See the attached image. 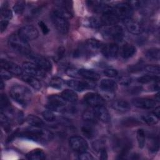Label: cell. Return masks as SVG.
<instances>
[{
  "label": "cell",
  "instance_id": "obj_31",
  "mask_svg": "<svg viewBox=\"0 0 160 160\" xmlns=\"http://www.w3.org/2000/svg\"><path fill=\"white\" fill-rule=\"evenodd\" d=\"M145 55L150 60L159 61L160 56L159 49L157 48H150L146 51Z\"/></svg>",
  "mask_w": 160,
  "mask_h": 160
},
{
  "label": "cell",
  "instance_id": "obj_53",
  "mask_svg": "<svg viewBox=\"0 0 160 160\" xmlns=\"http://www.w3.org/2000/svg\"><path fill=\"white\" fill-rule=\"evenodd\" d=\"M153 114H154L158 118H159V107H157L155 108L154 111L153 112Z\"/></svg>",
  "mask_w": 160,
  "mask_h": 160
},
{
  "label": "cell",
  "instance_id": "obj_42",
  "mask_svg": "<svg viewBox=\"0 0 160 160\" xmlns=\"http://www.w3.org/2000/svg\"><path fill=\"white\" fill-rule=\"evenodd\" d=\"M143 70L147 71L152 74H159V66L155 65H145L143 67Z\"/></svg>",
  "mask_w": 160,
  "mask_h": 160
},
{
  "label": "cell",
  "instance_id": "obj_24",
  "mask_svg": "<svg viewBox=\"0 0 160 160\" xmlns=\"http://www.w3.org/2000/svg\"><path fill=\"white\" fill-rule=\"evenodd\" d=\"M136 52V47L131 44H124L121 49V56L124 59H128L132 57Z\"/></svg>",
  "mask_w": 160,
  "mask_h": 160
},
{
  "label": "cell",
  "instance_id": "obj_30",
  "mask_svg": "<svg viewBox=\"0 0 160 160\" xmlns=\"http://www.w3.org/2000/svg\"><path fill=\"white\" fill-rule=\"evenodd\" d=\"M84 24L86 26H88V27L94 28V29H98L101 28L102 23L101 19L97 17H90L85 20Z\"/></svg>",
  "mask_w": 160,
  "mask_h": 160
},
{
  "label": "cell",
  "instance_id": "obj_46",
  "mask_svg": "<svg viewBox=\"0 0 160 160\" xmlns=\"http://www.w3.org/2000/svg\"><path fill=\"white\" fill-rule=\"evenodd\" d=\"M79 159L81 160H92L94 159V158L90 153L84 151L82 152H79Z\"/></svg>",
  "mask_w": 160,
  "mask_h": 160
},
{
  "label": "cell",
  "instance_id": "obj_39",
  "mask_svg": "<svg viewBox=\"0 0 160 160\" xmlns=\"http://www.w3.org/2000/svg\"><path fill=\"white\" fill-rule=\"evenodd\" d=\"M25 6H26L25 1H18L14 4V5L13 6V10L16 14H17L18 15H21L24 11Z\"/></svg>",
  "mask_w": 160,
  "mask_h": 160
},
{
  "label": "cell",
  "instance_id": "obj_29",
  "mask_svg": "<svg viewBox=\"0 0 160 160\" xmlns=\"http://www.w3.org/2000/svg\"><path fill=\"white\" fill-rule=\"evenodd\" d=\"M26 121L31 126L36 128H42L44 126V123L39 117L34 115H29L26 118Z\"/></svg>",
  "mask_w": 160,
  "mask_h": 160
},
{
  "label": "cell",
  "instance_id": "obj_34",
  "mask_svg": "<svg viewBox=\"0 0 160 160\" xmlns=\"http://www.w3.org/2000/svg\"><path fill=\"white\" fill-rule=\"evenodd\" d=\"M149 149L152 152H156L158 151L159 148V136H152L150 138L149 143Z\"/></svg>",
  "mask_w": 160,
  "mask_h": 160
},
{
  "label": "cell",
  "instance_id": "obj_26",
  "mask_svg": "<svg viewBox=\"0 0 160 160\" xmlns=\"http://www.w3.org/2000/svg\"><path fill=\"white\" fill-rule=\"evenodd\" d=\"M26 158L31 160H42L46 158V154L41 149H35L26 154Z\"/></svg>",
  "mask_w": 160,
  "mask_h": 160
},
{
  "label": "cell",
  "instance_id": "obj_18",
  "mask_svg": "<svg viewBox=\"0 0 160 160\" xmlns=\"http://www.w3.org/2000/svg\"><path fill=\"white\" fill-rule=\"evenodd\" d=\"M101 52L108 58H115L119 52V46L116 43H109L103 45Z\"/></svg>",
  "mask_w": 160,
  "mask_h": 160
},
{
  "label": "cell",
  "instance_id": "obj_12",
  "mask_svg": "<svg viewBox=\"0 0 160 160\" xmlns=\"http://www.w3.org/2000/svg\"><path fill=\"white\" fill-rule=\"evenodd\" d=\"M112 8L121 19L130 18L133 12V9L130 6V5H129L128 2L118 4Z\"/></svg>",
  "mask_w": 160,
  "mask_h": 160
},
{
  "label": "cell",
  "instance_id": "obj_7",
  "mask_svg": "<svg viewBox=\"0 0 160 160\" xmlns=\"http://www.w3.org/2000/svg\"><path fill=\"white\" fill-rule=\"evenodd\" d=\"M22 69L25 73L37 79H41L45 76V71L40 68L35 63L26 62L23 63Z\"/></svg>",
  "mask_w": 160,
  "mask_h": 160
},
{
  "label": "cell",
  "instance_id": "obj_8",
  "mask_svg": "<svg viewBox=\"0 0 160 160\" xmlns=\"http://www.w3.org/2000/svg\"><path fill=\"white\" fill-rule=\"evenodd\" d=\"M18 34L22 39L27 42L36 39L39 36L38 29L31 25H26L21 27L19 29Z\"/></svg>",
  "mask_w": 160,
  "mask_h": 160
},
{
  "label": "cell",
  "instance_id": "obj_36",
  "mask_svg": "<svg viewBox=\"0 0 160 160\" xmlns=\"http://www.w3.org/2000/svg\"><path fill=\"white\" fill-rule=\"evenodd\" d=\"M136 137L139 148H143L146 142V133L144 130L142 129H139L137 131Z\"/></svg>",
  "mask_w": 160,
  "mask_h": 160
},
{
  "label": "cell",
  "instance_id": "obj_52",
  "mask_svg": "<svg viewBox=\"0 0 160 160\" xmlns=\"http://www.w3.org/2000/svg\"><path fill=\"white\" fill-rule=\"evenodd\" d=\"M8 24H9V21L3 20V19L1 20V22H0L1 32H2L3 31H4L6 30V29L7 28V27L8 26Z\"/></svg>",
  "mask_w": 160,
  "mask_h": 160
},
{
  "label": "cell",
  "instance_id": "obj_44",
  "mask_svg": "<svg viewBox=\"0 0 160 160\" xmlns=\"http://www.w3.org/2000/svg\"><path fill=\"white\" fill-rule=\"evenodd\" d=\"M122 124L125 126H136L139 124V122L136 120V119H132V118H128L124 119L122 121Z\"/></svg>",
  "mask_w": 160,
  "mask_h": 160
},
{
  "label": "cell",
  "instance_id": "obj_10",
  "mask_svg": "<svg viewBox=\"0 0 160 160\" xmlns=\"http://www.w3.org/2000/svg\"><path fill=\"white\" fill-rule=\"evenodd\" d=\"M101 19L102 24L109 26L116 25L121 20L120 18L115 12L113 8L111 7H109L104 12H102V16Z\"/></svg>",
  "mask_w": 160,
  "mask_h": 160
},
{
  "label": "cell",
  "instance_id": "obj_49",
  "mask_svg": "<svg viewBox=\"0 0 160 160\" xmlns=\"http://www.w3.org/2000/svg\"><path fill=\"white\" fill-rule=\"evenodd\" d=\"M128 3L133 9L134 8H138L141 7V5H142L143 1H129Z\"/></svg>",
  "mask_w": 160,
  "mask_h": 160
},
{
  "label": "cell",
  "instance_id": "obj_3",
  "mask_svg": "<svg viewBox=\"0 0 160 160\" xmlns=\"http://www.w3.org/2000/svg\"><path fill=\"white\" fill-rule=\"evenodd\" d=\"M70 16V12L63 8L54 10L51 12V19L54 27L59 32L66 34L69 29V23L68 19Z\"/></svg>",
  "mask_w": 160,
  "mask_h": 160
},
{
  "label": "cell",
  "instance_id": "obj_17",
  "mask_svg": "<svg viewBox=\"0 0 160 160\" xmlns=\"http://www.w3.org/2000/svg\"><path fill=\"white\" fill-rule=\"evenodd\" d=\"M1 67L2 69H5L14 74L21 75L22 74L23 69L19 65L6 59H1Z\"/></svg>",
  "mask_w": 160,
  "mask_h": 160
},
{
  "label": "cell",
  "instance_id": "obj_45",
  "mask_svg": "<svg viewBox=\"0 0 160 160\" xmlns=\"http://www.w3.org/2000/svg\"><path fill=\"white\" fill-rule=\"evenodd\" d=\"M119 82L121 84H122L123 86H128V85L130 84L131 82H132V79L129 76H121L119 78Z\"/></svg>",
  "mask_w": 160,
  "mask_h": 160
},
{
  "label": "cell",
  "instance_id": "obj_15",
  "mask_svg": "<svg viewBox=\"0 0 160 160\" xmlns=\"http://www.w3.org/2000/svg\"><path fill=\"white\" fill-rule=\"evenodd\" d=\"M132 104L141 109H152L156 106V101L146 98H136L132 101Z\"/></svg>",
  "mask_w": 160,
  "mask_h": 160
},
{
  "label": "cell",
  "instance_id": "obj_38",
  "mask_svg": "<svg viewBox=\"0 0 160 160\" xmlns=\"http://www.w3.org/2000/svg\"><path fill=\"white\" fill-rule=\"evenodd\" d=\"M1 19L9 21L12 18V12L11 9L8 8L7 6H2L1 10Z\"/></svg>",
  "mask_w": 160,
  "mask_h": 160
},
{
  "label": "cell",
  "instance_id": "obj_22",
  "mask_svg": "<svg viewBox=\"0 0 160 160\" xmlns=\"http://www.w3.org/2000/svg\"><path fill=\"white\" fill-rule=\"evenodd\" d=\"M100 88L106 92H114L118 88L117 82L109 79H103L100 82Z\"/></svg>",
  "mask_w": 160,
  "mask_h": 160
},
{
  "label": "cell",
  "instance_id": "obj_47",
  "mask_svg": "<svg viewBox=\"0 0 160 160\" xmlns=\"http://www.w3.org/2000/svg\"><path fill=\"white\" fill-rule=\"evenodd\" d=\"M104 74L108 77H115L118 74L117 70L114 69H106L104 70Z\"/></svg>",
  "mask_w": 160,
  "mask_h": 160
},
{
  "label": "cell",
  "instance_id": "obj_27",
  "mask_svg": "<svg viewBox=\"0 0 160 160\" xmlns=\"http://www.w3.org/2000/svg\"><path fill=\"white\" fill-rule=\"evenodd\" d=\"M61 96L66 101L69 102H75L78 101V96L77 94L72 90L65 89L61 94Z\"/></svg>",
  "mask_w": 160,
  "mask_h": 160
},
{
  "label": "cell",
  "instance_id": "obj_16",
  "mask_svg": "<svg viewBox=\"0 0 160 160\" xmlns=\"http://www.w3.org/2000/svg\"><path fill=\"white\" fill-rule=\"evenodd\" d=\"M124 24L128 31L132 34H140L143 31V28L141 24L137 21L132 19L131 18L124 19Z\"/></svg>",
  "mask_w": 160,
  "mask_h": 160
},
{
  "label": "cell",
  "instance_id": "obj_35",
  "mask_svg": "<svg viewBox=\"0 0 160 160\" xmlns=\"http://www.w3.org/2000/svg\"><path fill=\"white\" fill-rule=\"evenodd\" d=\"M159 80V78L158 75L155 74H146L142 76L139 77L138 79V81L140 83H148L152 81H158Z\"/></svg>",
  "mask_w": 160,
  "mask_h": 160
},
{
  "label": "cell",
  "instance_id": "obj_37",
  "mask_svg": "<svg viewBox=\"0 0 160 160\" xmlns=\"http://www.w3.org/2000/svg\"><path fill=\"white\" fill-rule=\"evenodd\" d=\"M96 116L94 112L86 111L82 114V119L89 124H94L96 122Z\"/></svg>",
  "mask_w": 160,
  "mask_h": 160
},
{
  "label": "cell",
  "instance_id": "obj_28",
  "mask_svg": "<svg viewBox=\"0 0 160 160\" xmlns=\"http://www.w3.org/2000/svg\"><path fill=\"white\" fill-rule=\"evenodd\" d=\"M22 79L35 89L39 90L41 88L40 82L38 81V79L37 78H36L34 77L31 76L26 74V75L23 76Z\"/></svg>",
  "mask_w": 160,
  "mask_h": 160
},
{
  "label": "cell",
  "instance_id": "obj_33",
  "mask_svg": "<svg viewBox=\"0 0 160 160\" xmlns=\"http://www.w3.org/2000/svg\"><path fill=\"white\" fill-rule=\"evenodd\" d=\"M142 119L148 125H154L158 122L159 118L154 114H146L142 116Z\"/></svg>",
  "mask_w": 160,
  "mask_h": 160
},
{
  "label": "cell",
  "instance_id": "obj_4",
  "mask_svg": "<svg viewBox=\"0 0 160 160\" xmlns=\"http://www.w3.org/2000/svg\"><path fill=\"white\" fill-rule=\"evenodd\" d=\"M103 45L101 42L97 39H88L74 51V56L79 57L81 56L93 55L101 50Z\"/></svg>",
  "mask_w": 160,
  "mask_h": 160
},
{
  "label": "cell",
  "instance_id": "obj_50",
  "mask_svg": "<svg viewBox=\"0 0 160 160\" xmlns=\"http://www.w3.org/2000/svg\"><path fill=\"white\" fill-rule=\"evenodd\" d=\"M38 24L39 26V27L41 28V29L42 32V33L44 34H47L49 31V29L48 28V27L47 26V25L42 21H41L38 22Z\"/></svg>",
  "mask_w": 160,
  "mask_h": 160
},
{
  "label": "cell",
  "instance_id": "obj_11",
  "mask_svg": "<svg viewBox=\"0 0 160 160\" xmlns=\"http://www.w3.org/2000/svg\"><path fill=\"white\" fill-rule=\"evenodd\" d=\"M103 34L106 37L113 40L120 41L123 38L124 31L121 26L114 25L105 28L103 31Z\"/></svg>",
  "mask_w": 160,
  "mask_h": 160
},
{
  "label": "cell",
  "instance_id": "obj_1",
  "mask_svg": "<svg viewBox=\"0 0 160 160\" xmlns=\"http://www.w3.org/2000/svg\"><path fill=\"white\" fill-rule=\"evenodd\" d=\"M18 135L33 141L40 143H46L51 139L52 134L47 130L42 129V128H36L34 126L26 128L20 131Z\"/></svg>",
  "mask_w": 160,
  "mask_h": 160
},
{
  "label": "cell",
  "instance_id": "obj_19",
  "mask_svg": "<svg viewBox=\"0 0 160 160\" xmlns=\"http://www.w3.org/2000/svg\"><path fill=\"white\" fill-rule=\"evenodd\" d=\"M93 112L98 119L104 122H108L111 119L110 114L104 105L94 107Z\"/></svg>",
  "mask_w": 160,
  "mask_h": 160
},
{
  "label": "cell",
  "instance_id": "obj_13",
  "mask_svg": "<svg viewBox=\"0 0 160 160\" xmlns=\"http://www.w3.org/2000/svg\"><path fill=\"white\" fill-rule=\"evenodd\" d=\"M84 101L88 105L94 107L104 105V99L98 94L94 92H88L83 98Z\"/></svg>",
  "mask_w": 160,
  "mask_h": 160
},
{
  "label": "cell",
  "instance_id": "obj_23",
  "mask_svg": "<svg viewBox=\"0 0 160 160\" xmlns=\"http://www.w3.org/2000/svg\"><path fill=\"white\" fill-rule=\"evenodd\" d=\"M111 106L116 111L122 112H127L131 109L129 103L128 101L122 99H117L114 101L112 102Z\"/></svg>",
  "mask_w": 160,
  "mask_h": 160
},
{
  "label": "cell",
  "instance_id": "obj_51",
  "mask_svg": "<svg viewBox=\"0 0 160 160\" xmlns=\"http://www.w3.org/2000/svg\"><path fill=\"white\" fill-rule=\"evenodd\" d=\"M99 158L102 160H105L108 159V152L105 149V148H102L99 151Z\"/></svg>",
  "mask_w": 160,
  "mask_h": 160
},
{
  "label": "cell",
  "instance_id": "obj_2",
  "mask_svg": "<svg viewBox=\"0 0 160 160\" xmlns=\"http://www.w3.org/2000/svg\"><path fill=\"white\" fill-rule=\"evenodd\" d=\"M9 94L11 98L22 107L28 106L32 99V92L22 84H16L12 86Z\"/></svg>",
  "mask_w": 160,
  "mask_h": 160
},
{
  "label": "cell",
  "instance_id": "obj_43",
  "mask_svg": "<svg viewBox=\"0 0 160 160\" xmlns=\"http://www.w3.org/2000/svg\"><path fill=\"white\" fill-rule=\"evenodd\" d=\"M42 116L43 118L48 122H52L56 120V116L49 110L44 111L42 112Z\"/></svg>",
  "mask_w": 160,
  "mask_h": 160
},
{
  "label": "cell",
  "instance_id": "obj_21",
  "mask_svg": "<svg viewBox=\"0 0 160 160\" xmlns=\"http://www.w3.org/2000/svg\"><path fill=\"white\" fill-rule=\"evenodd\" d=\"M78 75L89 80L96 81L100 78V74L92 69H80L78 70Z\"/></svg>",
  "mask_w": 160,
  "mask_h": 160
},
{
  "label": "cell",
  "instance_id": "obj_41",
  "mask_svg": "<svg viewBox=\"0 0 160 160\" xmlns=\"http://www.w3.org/2000/svg\"><path fill=\"white\" fill-rule=\"evenodd\" d=\"M0 105L1 112H4L6 110L9 109L10 107V102L9 101V99L7 98V96L4 94H1V95Z\"/></svg>",
  "mask_w": 160,
  "mask_h": 160
},
{
  "label": "cell",
  "instance_id": "obj_6",
  "mask_svg": "<svg viewBox=\"0 0 160 160\" xmlns=\"http://www.w3.org/2000/svg\"><path fill=\"white\" fill-rule=\"evenodd\" d=\"M66 102L61 96L51 95L48 98L46 107L49 110L62 111L65 109Z\"/></svg>",
  "mask_w": 160,
  "mask_h": 160
},
{
  "label": "cell",
  "instance_id": "obj_32",
  "mask_svg": "<svg viewBox=\"0 0 160 160\" xmlns=\"http://www.w3.org/2000/svg\"><path fill=\"white\" fill-rule=\"evenodd\" d=\"M81 131L82 134L89 139L93 138L96 134V129L89 124L83 126L81 128Z\"/></svg>",
  "mask_w": 160,
  "mask_h": 160
},
{
  "label": "cell",
  "instance_id": "obj_25",
  "mask_svg": "<svg viewBox=\"0 0 160 160\" xmlns=\"http://www.w3.org/2000/svg\"><path fill=\"white\" fill-rule=\"evenodd\" d=\"M86 2L89 8L96 12H103L109 8L101 1H89Z\"/></svg>",
  "mask_w": 160,
  "mask_h": 160
},
{
  "label": "cell",
  "instance_id": "obj_40",
  "mask_svg": "<svg viewBox=\"0 0 160 160\" xmlns=\"http://www.w3.org/2000/svg\"><path fill=\"white\" fill-rule=\"evenodd\" d=\"M64 84V81L59 77H54L50 81V86L56 89H61Z\"/></svg>",
  "mask_w": 160,
  "mask_h": 160
},
{
  "label": "cell",
  "instance_id": "obj_20",
  "mask_svg": "<svg viewBox=\"0 0 160 160\" xmlns=\"http://www.w3.org/2000/svg\"><path fill=\"white\" fill-rule=\"evenodd\" d=\"M68 86L78 91H83L87 89L91 88L90 83L85 81H80L78 80H68L66 81Z\"/></svg>",
  "mask_w": 160,
  "mask_h": 160
},
{
  "label": "cell",
  "instance_id": "obj_54",
  "mask_svg": "<svg viewBox=\"0 0 160 160\" xmlns=\"http://www.w3.org/2000/svg\"><path fill=\"white\" fill-rule=\"evenodd\" d=\"M0 86H1V89H3V87H4V84H3L2 81H1V85H0Z\"/></svg>",
  "mask_w": 160,
  "mask_h": 160
},
{
  "label": "cell",
  "instance_id": "obj_14",
  "mask_svg": "<svg viewBox=\"0 0 160 160\" xmlns=\"http://www.w3.org/2000/svg\"><path fill=\"white\" fill-rule=\"evenodd\" d=\"M29 58L33 60L34 63L38 65L40 68L42 70L46 71H49L52 69V64L51 62L46 58L41 56V55H36L32 53Z\"/></svg>",
  "mask_w": 160,
  "mask_h": 160
},
{
  "label": "cell",
  "instance_id": "obj_5",
  "mask_svg": "<svg viewBox=\"0 0 160 160\" xmlns=\"http://www.w3.org/2000/svg\"><path fill=\"white\" fill-rule=\"evenodd\" d=\"M8 44L12 49L22 55L29 57L32 53L28 42L22 39L18 34L11 35L8 39Z\"/></svg>",
  "mask_w": 160,
  "mask_h": 160
},
{
  "label": "cell",
  "instance_id": "obj_9",
  "mask_svg": "<svg viewBox=\"0 0 160 160\" xmlns=\"http://www.w3.org/2000/svg\"><path fill=\"white\" fill-rule=\"evenodd\" d=\"M69 144L71 148L78 152L86 151L88 148L86 141L79 136H72L69 139Z\"/></svg>",
  "mask_w": 160,
  "mask_h": 160
},
{
  "label": "cell",
  "instance_id": "obj_48",
  "mask_svg": "<svg viewBox=\"0 0 160 160\" xmlns=\"http://www.w3.org/2000/svg\"><path fill=\"white\" fill-rule=\"evenodd\" d=\"M1 75L2 79H3L4 80H8L12 78V75L10 72H9L5 69H2L1 71Z\"/></svg>",
  "mask_w": 160,
  "mask_h": 160
}]
</instances>
